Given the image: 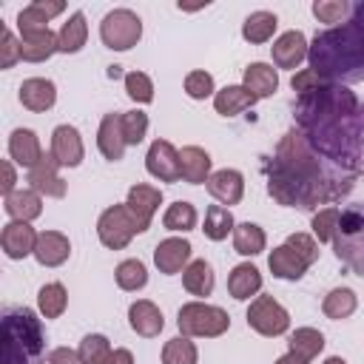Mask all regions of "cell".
Here are the masks:
<instances>
[{"mask_svg": "<svg viewBox=\"0 0 364 364\" xmlns=\"http://www.w3.org/2000/svg\"><path fill=\"white\" fill-rule=\"evenodd\" d=\"M327 80H321L313 68H304V71H299V74H293V80H290V85H293V91L299 94V97H304V94H313V91H318L321 85H324Z\"/></svg>", "mask_w": 364, "mask_h": 364, "instance_id": "obj_50", "label": "cell"}, {"mask_svg": "<svg viewBox=\"0 0 364 364\" xmlns=\"http://www.w3.org/2000/svg\"><path fill=\"white\" fill-rule=\"evenodd\" d=\"M293 117L318 156L353 176L364 171V102L347 85L324 82L299 97Z\"/></svg>", "mask_w": 364, "mask_h": 364, "instance_id": "obj_1", "label": "cell"}, {"mask_svg": "<svg viewBox=\"0 0 364 364\" xmlns=\"http://www.w3.org/2000/svg\"><path fill=\"white\" fill-rule=\"evenodd\" d=\"M242 80H245L242 85H245L256 100L270 97V94L279 88V74H276V68L267 65V63H250V65L245 68V77H242Z\"/></svg>", "mask_w": 364, "mask_h": 364, "instance_id": "obj_30", "label": "cell"}, {"mask_svg": "<svg viewBox=\"0 0 364 364\" xmlns=\"http://www.w3.org/2000/svg\"><path fill=\"white\" fill-rule=\"evenodd\" d=\"M276 26H279V20H276L273 11H253L242 23V37L247 43H267L273 37Z\"/></svg>", "mask_w": 364, "mask_h": 364, "instance_id": "obj_34", "label": "cell"}, {"mask_svg": "<svg viewBox=\"0 0 364 364\" xmlns=\"http://www.w3.org/2000/svg\"><path fill=\"white\" fill-rule=\"evenodd\" d=\"M68 256H71V242H68L65 233H60V230H43V233H37L34 259L43 267H60Z\"/></svg>", "mask_w": 364, "mask_h": 364, "instance_id": "obj_17", "label": "cell"}, {"mask_svg": "<svg viewBox=\"0 0 364 364\" xmlns=\"http://www.w3.org/2000/svg\"><path fill=\"white\" fill-rule=\"evenodd\" d=\"M136 233H142V228H139V222L131 216V210H128L125 205H111V208H105V210L100 213V219H97V236H100V242H102L108 250H122V247H128V242H131Z\"/></svg>", "mask_w": 364, "mask_h": 364, "instance_id": "obj_8", "label": "cell"}, {"mask_svg": "<svg viewBox=\"0 0 364 364\" xmlns=\"http://www.w3.org/2000/svg\"><path fill=\"white\" fill-rule=\"evenodd\" d=\"M0 245H3V253L9 259H26L28 253H34L37 233L28 222H9L0 233Z\"/></svg>", "mask_w": 364, "mask_h": 364, "instance_id": "obj_18", "label": "cell"}, {"mask_svg": "<svg viewBox=\"0 0 364 364\" xmlns=\"http://www.w3.org/2000/svg\"><path fill=\"white\" fill-rule=\"evenodd\" d=\"M0 171H3V182H0V191H3V196H9V193H14V182H17V173H14V165H11V159H3V162H0Z\"/></svg>", "mask_w": 364, "mask_h": 364, "instance_id": "obj_52", "label": "cell"}, {"mask_svg": "<svg viewBox=\"0 0 364 364\" xmlns=\"http://www.w3.org/2000/svg\"><path fill=\"white\" fill-rule=\"evenodd\" d=\"M338 216H341L338 208H321V210H316V213H313V222H310L313 236H316L318 242H333L336 228H338Z\"/></svg>", "mask_w": 364, "mask_h": 364, "instance_id": "obj_44", "label": "cell"}, {"mask_svg": "<svg viewBox=\"0 0 364 364\" xmlns=\"http://www.w3.org/2000/svg\"><path fill=\"white\" fill-rule=\"evenodd\" d=\"M3 208L11 216V222H31V219H37L43 213V199H40L37 191L23 188V191L9 193L6 202H3Z\"/></svg>", "mask_w": 364, "mask_h": 364, "instance_id": "obj_26", "label": "cell"}, {"mask_svg": "<svg viewBox=\"0 0 364 364\" xmlns=\"http://www.w3.org/2000/svg\"><path fill=\"white\" fill-rule=\"evenodd\" d=\"M191 242L188 239H176V236H171V239H162L159 245H156V250H154V264L159 267V273H165V276H173V273H179L182 267H188L191 262Z\"/></svg>", "mask_w": 364, "mask_h": 364, "instance_id": "obj_16", "label": "cell"}, {"mask_svg": "<svg viewBox=\"0 0 364 364\" xmlns=\"http://www.w3.org/2000/svg\"><path fill=\"white\" fill-rule=\"evenodd\" d=\"M57 159L51 154H43V159L28 171L26 182L31 191H37L40 196H51V199H63L65 196V179L57 173Z\"/></svg>", "mask_w": 364, "mask_h": 364, "instance_id": "obj_11", "label": "cell"}, {"mask_svg": "<svg viewBox=\"0 0 364 364\" xmlns=\"http://www.w3.org/2000/svg\"><path fill=\"white\" fill-rule=\"evenodd\" d=\"M205 185H208V193L222 205H239L242 196H245V176L233 168L213 171Z\"/></svg>", "mask_w": 364, "mask_h": 364, "instance_id": "obj_15", "label": "cell"}, {"mask_svg": "<svg viewBox=\"0 0 364 364\" xmlns=\"http://www.w3.org/2000/svg\"><path fill=\"white\" fill-rule=\"evenodd\" d=\"M48 364H82L80 361V353L71 350V347H57L48 353Z\"/></svg>", "mask_w": 364, "mask_h": 364, "instance_id": "obj_51", "label": "cell"}, {"mask_svg": "<svg viewBox=\"0 0 364 364\" xmlns=\"http://www.w3.org/2000/svg\"><path fill=\"white\" fill-rule=\"evenodd\" d=\"M17 60H20V40L9 28H3V34H0V68H11Z\"/></svg>", "mask_w": 364, "mask_h": 364, "instance_id": "obj_49", "label": "cell"}, {"mask_svg": "<svg viewBox=\"0 0 364 364\" xmlns=\"http://www.w3.org/2000/svg\"><path fill=\"white\" fill-rule=\"evenodd\" d=\"M350 9H353V3H347V0H316L313 3V14L321 23H344L350 17Z\"/></svg>", "mask_w": 364, "mask_h": 364, "instance_id": "obj_46", "label": "cell"}, {"mask_svg": "<svg viewBox=\"0 0 364 364\" xmlns=\"http://www.w3.org/2000/svg\"><path fill=\"white\" fill-rule=\"evenodd\" d=\"M264 171L267 193L279 205L299 210H313L318 205L336 202L355 185V176L318 156L301 131H287L279 139L276 154Z\"/></svg>", "mask_w": 364, "mask_h": 364, "instance_id": "obj_2", "label": "cell"}, {"mask_svg": "<svg viewBox=\"0 0 364 364\" xmlns=\"http://www.w3.org/2000/svg\"><path fill=\"white\" fill-rule=\"evenodd\" d=\"M284 245H287V247H293V250H296L307 264H313V262L318 259V245H316V239H313V236H307V233H290Z\"/></svg>", "mask_w": 364, "mask_h": 364, "instance_id": "obj_48", "label": "cell"}, {"mask_svg": "<svg viewBox=\"0 0 364 364\" xmlns=\"http://www.w3.org/2000/svg\"><path fill=\"white\" fill-rule=\"evenodd\" d=\"M65 3L63 0H34L28 3L20 14H17V28L20 34H37V31H48V20L63 14Z\"/></svg>", "mask_w": 364, "mask_h": 364, "instance_id": "obj_14", "label": "cell"}, {"mask_svg": "<svg viewBox=\"0 0 364 364\" xmlns=\"http://www.w3.org/2000/svg\"><path fill=\"white\" fill-rule=\"evenodd\" d=\"M216 88H213V77L208 74V71H191L188 77H185V94L191 97V100H205V97H210Z\"/></svg>", "mask_w": 364, "mask_h": 364, "instance_id": "obj_47", "label": "cell"}, {"mask_svg": "<svg viewBox=\"0 0 364 364\" xmlns=\"http://www.w3.org/2000/svg\"><path fill=\"white\" fill-rule=\"evenodd\" d=\"M119 74H122L119 65H111V68H108V77H119Z\"/></svg>", "mask_w": 364, "mask_h": 364, "instance_id": "obj_56", "label": "cell"}, {"mask_svg": "<svg viewBox=\"0 0 364 364\" xmlns=\"http://www.w3.org/2000/svg\"><path fill=\"white\" fill-rule=\"evenodd\" d=\"M145 168L154 179L159 182H179L182 179V165H179V151L168 139H154L148 154H145Z\"/></svg>", "mask_w": 364, "mask_h": 364, "instance_id": "obj_10", "label": "cell"}, {"mask_svg": "<svg viewBox=\"0 0 364 364\" xmlns=\"http://www.w3.org/2000/svg\"><path fill=\"white\" fill-rule=\"evenodd\" d=\"M199 353L188 336H176L162 347V364H196Z\"/></svg>", "mask_w": 364, "mask_h": 364, "instance_id": "obj_42", "label": "cell"}, {"mask_svg": "<svg viewBox=\"0 0 364 364\" xmlns=\"http://www.w3.org/2000/svg\"><path fill=\"white\" fill-rule=\"evenodd\" d=\"M355 304H358V299H355V293H353L350 287H336V290H330V293L324 296L321 310H324L327 318L341 321V318H350V316L355 313Z\"/></svg>", "mask_w": 364, "mask_h": 364, "instance_id": "obj_35", "label": "cell"}, {"mask_svg": "<svg viewBox=\"0 0 364 364\" xmlns=\"http://www.w3.org/2000/svg\"><path fill=\"white\" fill-rule=\"evenodd\" d=\"M324 364H347V361H344V358H338V355H330Z\"/></svg>", "mask_w": 364, "mask_h": 364, "instance_id": "obj_55", "label": "cell"}, {"mask_svg": "<svg viewBox=\"0 0 364 364\" xmlns=\"http://www.w3.org/2000/svg\"><path fill=\"white\" fill-rule=\"evenodd\" d=\"M37 304H40V313L46 318H60L65 313V307H68V293H65V287L60 282H48V284L40 287Z\"/></svg>", "mask_w": 364, "mask_h": 364, "instance_id": "obj_36", "label": "cell"}, {"mask_svg": "<svg viewBox=\"0 0 364 364\" xmlns=\"http://www.w3.org/2000/svg\"><path fill=\"white\" fill-rule=\"evenodd\" d=\"M20 102H23V108H28L34 114L48 111L57 102V85L46 77H28L20 85Z\"/></svg>", "mask_w": 364, "mask_h": 364, "instance_id": "obj_22", "label": "cell"}, {"mask_svg": "<svg viewBox=\"0 0 364 364\" xmlns=\"http://www.w3.org/2000/svg\"><path fill=\"white\" fill-rule=\"evenodd\" d=\"M259 290H262V273H259V267H253L250 262H242V264H236L230 270V276H228V293L236 301H247Z\"/></svg>", "mask_w": 364, "mask_h": 364, "instance_id": "obj_25", "label": "cell"}, {"mask_svg": "<svg viewBox=\"0 0 364 364\" xmlns=\"http://www.w3.org/2000/svg\"><path fill=\"white\" fill-rule=\"evenodd\" d=\"M88 40V23H85V14L82 11H74L57 31V43H60V51L63 54H77Z\"/></svg>", "mask_w": 364, "mask_h": 364, "instance_id": "obj_31", "label": "cell"}, {"mask_svg": "<svg viewBox=\"0 0 364 364\" xmlns=\"http://www.w3.org/2000/svg\"><path fill=\"white\" fill-rule=\"evenodd\" d=\"M267 267H270V273H273L276 279L299 282L310 264H307V262H304L293 247L279 245V247H273V250H270V256H267Z\"/></svg>", "mask_w": 364, "mask_h": 364, "instance_id": "obj_24", "label": "cell"}, {"mask_svg": "<svg viewBox=\"0 0 364 364\" xmlns=\"http://www.w3.org/2000/svg\"><path fill=\"white\" fill-rule=\"evenodd\" d=\"M253 105H256V97L245 85H225L222 91L213 94V108L222 117H236V114H242Z\"/></svg>", "mask_w": 364, "mask_h": 364, "instance_id": "obj_29", "label": "cell"}, {"mask_svg": "<svg viewBox=\"0 0 364 364\" xmlns=\"http://www.w3.org/2000/svg\"><path fill=\"white\" fill-rule=\"evenodd\" d=\"M162 225L168 228V230H179V233H188V230H193L196 228V208L191 205V202H173V205H168V210H165V216H162Z\"/></svg>", "mask_w": 364, "mask_h": 364, "instance_id": "obj_40", "label": "cell"}, {"mask_svg": "<svg viewBox=\"0 0 364 364\" xmlns=\"http://www.w3.org/2000/svg\"><path fill=\"white\" fill-rule=\"evenodd\" d=\"M9 156H11V162L31 171L43 159V148H40L37 134L31 128H14L9 136Z\"/></svg>", "mask_w": 364, "mask_h": 364, "instance_id": "obj_23", "label": "cell"}, {"mask_svg": "<svg viewBox=\"0 0 364 364\" xmlns=\"http://www.w3.org/2000/svg\"><path fill=\"white\" fill-rule=\"evenodd\" d=\"M46 330L31 307H6L0 318V364H43Z\"/></svg>", "mask_w": 364, "mask_h": 364, "instance_id": "obj_4", "label": "cell"}, {"mask_svg": "<svg viewBox=\"0 0 364 364\" xmlns=\"http://www.w3.org/2000/svg\"><path fill=\"white\" fill-rule=\"evenodd\" d=\"M128 324H131V330H134L136 336L154 338V336L162 333L165 318H162V310H159L154 301L139 299V301H134V304L128 307Z\"/></svg>", "mask_w": 364, "mask_h": 364, "instance_id": "obj_19", "label": "cell"}, {"mask_svg": "<svg viewBox=\"0 0 364 364\" xmlns=\"http://www.w3.org/2000/svg\"><path fill=\"white\" fill-rule=\"evenodd\" d=\"M273 364H307V358H301V355H296V353H284V355H279Z\"/></svg>", "mask_w": 364, "mask_h": 364, "instance_id": "obj_54", "label": "cell"}, {"mask_svg": "<svg viewBox=\"0 0 364 364\" xmlns=\"http://www.w3.org/2000/svg\"><path fill=\"white\" fill-rule=\"evenodd\" d=\"M108 364H134V353H131V350H125V347H117V350L111 353Z\"/></svg>", "mask_w": 364, "mask_h": 364, "instance_id": "obj_53", "label": "cell"}, {"mask_svg": "<svg viewBox=\"0 0 364 364\" xmlns=\"http://www.w3.org/2000/svg\"><path fill=\"white\" fill-rule=\"evenodd\" d=\"M264 245H267V236H264V230L256 222H242V225L233 228V247H236V253L256 256V253L264 250Z\"/></svg>", "mask_w": 364, "mask_h": 364, "instance_id": "obj_33", "label": "cell"}, {"mask_svg": "<svg viewBox=\"0 0 364 364\" xmlns=\"http://www.w3.org/2000/svg\"><path fill=\"white\" fill-rule=\"evenodd\" d=\"M100 37L111 51H128L142 37V20L131 9H114L100 23Z\"/></svg>", "mask_w": 364, "mask_h": 364, "instance_id": "obj_7", "label": "cell"}, {"mask_svg": "<svg viewBox=\"0 0 364 364\" xmlns=\"http://www.w3.org/2000/svg\"><path fill=\"white\" fill-rule=\"evenodd\" d=\"M114 279H117V284L122 290H131L134 293V290H142L148 284V270H145V264L139 259H125V262L117 264Z\"/></svg>", "mask_w": 364, "mask_h": 364, "instance_id": "obj_39", "label": "cell"}, {"mask_svg": "<svg viewBox=\"0 0 364 364\" xmlns=\"http://www.w3.org/2000/svg\"><path fill=\"white\" fill-rule=\"evenodd\" d=\"M247 327L256 330L259 336L273 338V336L287 333L290 316H287V310L273 296H256L250 301V307H247Z\"/></svg>", "mask_w": 364, "mask_h": 364, "instance_id": "obj_9", "label": "cell"}, {"mask_svg": "<svg viewBox=\"0 0 364 364\" xmlns=\"http://www.w3.org/2000/svg\"><path fill=\"white\" fill-rule=\"evenodd\" d=\"M51 156L57 159L60 168H77L85 156L80 131L74 125H57L51 134Z\"/></svg>", "mask_w": 364, "mask_h": 364, "instance_id": "obj_12", "label": "cell"}, {"mask_svg": "<svg viewBox=\"0 0 364 364\" xmlns=\"http://www.w3.org/2000/svg\"><path fill=\"white\" fill-rule=\"evenodd\" d=\"M310 68L327 82H361L364 80V0L353 3L350 17L313 37L307 51Z\"/></svg>", "mask_w": 364, "mask_h": 364, "instance_id": "obj_3", "label": "cell"}, {"mask_svg": "<svg viewBox=\"0 0 364 364\" xmlns=\"http://www.w3.org/2000/svg\"><path fill=\"white\" fill-rule=\"evenodd\" d=\"M125 91H128V97L134 102H142V105L154 102V82L142 71H128L125 74Z\"/></svg>", "mask_w": 364, "mask_h": 364, "instance_id": "obj_45", "label": "cell"}, {"mask_svg": "<svg viewBox=\"0 0 364 364\" xmlns=\"http://www.w3.org/2000/svg\"><path fill=\"white\" fill-rule=\"evenodd\" d=\"M287 347H290V353H296V355H301V358L310 361V358H316L324 350V336L318 330H313V327H299L290 336Z\"/></svg>", "mask_w": 364, "mask_h": 364, "instance_id": "obj_38", "label": "cell"}, {"mask_svg": "<svg viewBox=\"0 0 364 364\" xmlns=\"http://www.w3.org/2000/svg\"><path fill=\"white\" fill-rule=\"evenodd\" d=\"M182 284L191 296H210L213 293V267L205 259H193L182 270Z\"/></svg>", "mask_w": 364, "mask_h": 364, "instance_id": "obj_32", "label": "cell"}, {"mask_svg": "<svg viewBox=\"0 0 364 364\" xmlns=\"http://www.w3.org/2000/svg\"><path fill=\"white\" fill-rule=\"evenodd\" d=\"M148 134V114L134 108V111H122V136L125 145H139Z\"/></svg>", "mask_w": 364, "mask_h": 364, "instance_id": "obj_43", "label": "cell"}, {"mask_svg": "<svg viewBox=\"0 0 364 364\" xmlns=\"http://www.w3.org/2000/svg\"><path fill=\"white\" fill-rule=\"evenodd\" d=\"M97 148L105 159L119 162L125 154V136H122V114H105L97 131Z\"/></svg>", "mask_w": 364, "mask_h": 364, "instance_id": "obj_20", "label": "cell"}, {"mask_svg": "<svg viewBox=\"0 0 364 364\" xmlns=\"http://www.w3.org/2000/svg\"><path fill=\"white\" fill-rule=\"evenodd\" d=\"M333 250L338 262H344L353 273L364 276V202L347 205L338 216V228L333 236Z\"/></svg>", "mask_w": 364, "mask_h": 364, "instance_id": "obj_5", "label": "cell"}, {"mask_svg": "<svg viewBox=\"0 0 364 364\" xmlns=\"http://www.w3.org/2000/svg\"><path fill=\"white\" fill-rule=\"evenodd\" d=\"M179 165H182V179L191 185H202L210 176V156L199 145H185L179 151Z\"/></svg>", "mask_w": 364, "mask_h": 364, "instance_id": "obj_28", "label": "cell"}, {"mask_svg": "<svg viewBox=\"0 0 364 364\" xmlns=\"http://www.w3.org/2000/svg\"><path fill=\"white\" fill-rule=\"evenodd\" d=\"M270 51H273V63H276L279 68H296L301 60H307L310 46H307L304 34L293 28V31H284V34L270 46Z\"/></svg>", "mask_w": 364, "mask_h": 364, "instance_id": "obj_21", "label": "cell"}, {"mask_svg": "<svg viewBox=\"0 0 364 364\" xmlns=\"http://www.w3.org/2000/svg\"><path fill=\"white\" fill-rule=\"evenodd\" d=\"M236 228V222H233V216H230V210L225 208V205H210L208 210H205V236L210 239V242H222V239H228V233Z\"/></svg>", "mask_w": 364, "mask_h": 364, "instance_id": "obj_37", "label": "cell"}, {"mask_svg": "<svg viewBox=\"0 0 364 364\" xmlns=\"http://www.w3.org/2000/svg\"><path fill=\"white\" fill-rule=\"evenodd\" d=\"M176 324H179L182 336H188V338H216V336L228 333L230 316L216 304L188 301V304L179 307Z\"/></svg>", "mask_w": 364, "mask_h": 364, "instance_id": "obj_6", "label": "cell"}, {"mask_svg": "<svg viewBox=\"0 0 364 364\" xmlns=\"http://www.w3.org/2000/svg\"><path fill=\"white\" fill-rule=\"evenodd\" d=\"M162 205V191L154 188V185H131L128 188V199H125V208L131 210V216L139 222L142 233L151 228V219L156 213V208Z\"/></svg>", "mask_w": 364, "mask_h": 364, "instance_id": "obj_13", "label": "cell"}, {"mask_svg": "<svg viewBox=\"0 0 364 364\" xmlns=\"http://www.w3.org/2000/svg\"><path fill=\"white\" fill-rule=\"evenodd\" d=\"M77 353H80V361H82V364H108V358H111L114 350H111V341H108L105 336L91 333V336H85V338L80 341Z\"/></svg>", "mask_w": 364, "mask_h": 364, "instance_id": "obj_41", "label": "cell"}, {"mask_svg": "<svg viewBox=\"0 0 364 364\" xmlns=\"http://www.w3.org/2000/svg\"><path fill=\"white\" fill-rule=\"evenodd\" d=\"M54 51H60V43H57V34L51 28L48 31H37V34H20V60L43 63Z\"/></svg>", "mask_w": 364, "mask_h": 364, "instance_id": "obj_27", "label": "cell"}]
</instances>
